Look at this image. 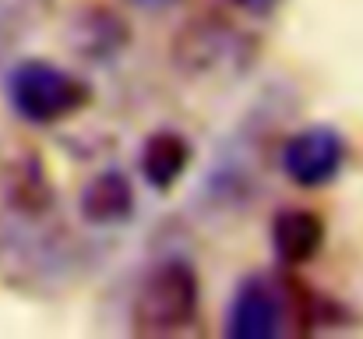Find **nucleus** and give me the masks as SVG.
Listing matches in <instances>:
<instances>
[{
    "mask_svg": "<svg viewBox=\"0 0 363 339\" xmlns=\"http://www.w3.org/2000/svg\"><path fill=\"white\" fill-rule=\"evenodd\" d=\"M145 7H166V4H173V0H141Z\"/></svg>",
    "mask_w": 363,
    "mask_h": 339,
    "instance_id": "nucleus-10",
    "label": "nucleus"
},
{
    "mask_svg": "<svg viewBox=\"0 0 363 339\" xmlns=\"http://www.w3.org/2000/svg\"><path fill=\"white\" fill-rule=\"evenodd\" d=\"M198 276L187 262L166 258L159 262L145 279L134 297V329L138 333H180L194 322L198 315Z\"/></svg>",
    "mask_w": 363,
    "mask_h": 339,
    "instance_id": "nucleus-2",
    "label": "nucleus"
},
{
    "mask_svg": "<svg viewBox=\"0 0 363 339\" xmlns=\"http://www.w3.org/2000/svg\"><path fill=\"white\" fill-rule=\"evenodd\" d=\"M342 166L346 138L328 124L303 127L282 145V173L300 188H325L342 173Z\"/></svg>",
    "mask_w": 363,
    "mask_h": 339,
    "instance_id": "nucleus-3",
    "label": "nucleus"
},
{
    "mask_svg": "<svg viewBox=\"0 0 363 339\" xmlns=\"http://www.w3.org/2000/svg\"><path fill=\"white\" fill-rule=\"evenodd\" d=\"M82 220L92 226H121L134 216V188L121 170H103L96 173L82 198H78Z\"/></svg>",
    "mask_w": 363,
    "mask_h": 339,
    "instance_id": "nucleus-5",
    "label": "nucleus"
},
{
    "mask_svg": "<svg viewBox=\"0 0 363 339\" xmlns=\"http://www.w3.org/2000/svg\"><path fill=\"white\" fill-rule=\"evenodd\" d=\"M187 163H191V141L180 131H155L141 149V173L155 191H169L187 173Z\"/></svg>",
    "mask_w": 363,
    "mask_h": 339,
    "instance_id": "nucleus-6",
    "label": "nucleus"
},
{
    "mask_svg": "<svg viewBox=\"0 0 363 339\" xmlns=\"http://www.w3.org/2000/svg\"><path fill=\"white\" fill-rule=\"evenodd\" d=\"M4 89L11 110L28 124H57L89 107V85L46 60H21Z\"/></svg>",
    "mask_w": 363,
    "mask_h": 339,
    "instance_id": "nucleus-1",
    "label": "nucleus"
},
{
    "mask_svg": "<svg viewBox=\"0 0 363 339\" xmlns=\"http://www.w3.org/2000/svg\"><path fill=\"white\" fill-rule=\"evenodd\" d=\"M247 14H257V18H264V14H272L275 7H279V0H237Z\"/></svg>",
    "mask_w": 363,
    "mask_h": 339,
    "instance_id": "nucleus-9",
    "label": "nucleus"
},
{
    "mask_svg": "<svg viewBox=\"0 0 363 339\" xmlns=\"http://www.w3.org/2000/svg\"><path fill=\"white\" fill-rule=\"evenodd\" d=\"M286 325V308L275 286L261 276L243 279L233 290L226 308V336L230 339H272Z\"/></svg>",
    "mask_w": 363,
    "mask_h": 339,
    "instance_id": "nucleus-4",
    "label": "nucleus"
},
{
    "mask_svg": "<svg viewBox=\"0 0 363 339\" xmlns=\"http://www.w3.org/2000/svg\"><path fill=\"white\" fill-rule=\"evenodd\" d=\"M325 244V223L307 209H282L272 223V247L282 262H307Z\"/></svg>",
    "mask_w": 363,
    "mask_h": 339,
    "instance_id": "nucleus-8",
    "label": "nucleus"
},
{
    "mask_svg": "<svg viewBox=\"0 0 363 339\" xmlns=\"http://www.w3.org/2000/svg\"><path fill=\"white\" fill-rule=\"evenodd\" d=\"M233 46L237 36L230 32V25H191L177 43V57L187 71H219L223 64L237 60Z\"/></svg>",
    "mask_w": 363,
    "mask_h": 339,
    "instance_id": "nucleus-7",
    "label": "nucleus"
}]
</instances>
